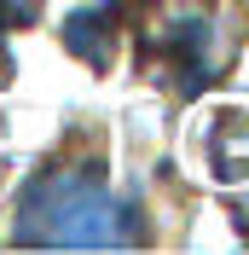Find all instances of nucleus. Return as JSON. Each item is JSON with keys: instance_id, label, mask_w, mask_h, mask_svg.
I'll use <instances>...</instances> for the list:
<instances>
[{"instance_id": "nucleus-1", "label": "nucleus", "mask_w": 249, "mask_h": 255, "mask_svg": "<svg viewBox=\"0 0 249 255\" xmlns=\"http://www.w3.org/2000/svg\"><path fill=\"white\" fill-rule=\"evenodd\" d=\"M12 232L23 250H133L145 221L99 174L52 168V174H41L23 191Z\"/></svg>"}, {"instance_id": "nucleus-2", "label": "nucleus", "mask_w": 249, "mask_h": 255, "mask_svg": "<svg viewBox=\"0 0 249 255\" xmlns=\"http://www.w3.org/2000/svg\"><path fill=\"white\" fill-rule=\"evenodd\" d=\"M64 41H70V52L87 64H105L110 47H116V23H110V6H87V12H76L70 23H64Z\"/></svg>"}, {"instance_id": "nucleus-3", "label": "nucleus", "mask_w": 249, "mask_h": 255, "mask_svg": "<svg viewBox=\"0 0 249 255\" xmlns=\"http://www.w3.org/2000/svg\"><path fill=\"white\" fill-rule=\"evenodd\" d=\"M29 6H35V0H0V29H6V23H23Z\"/></svg>"}]
</instances>
